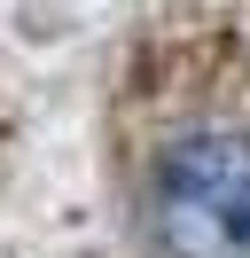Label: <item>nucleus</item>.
I'll return each mask as SVG.
<instances>
[{
    "label": "nucleus",
    "mask_w": 250,
    "mask_h": 258,
    "mask_svg": "<svg viewBox=\"0 0 250 258\" xmlns=\"http://www.w3.org/2000/svg\"><path fill=\"white\" fill-rule=\"evenodd\" d=\"M141 227L156 258H250V133L188 125L141 180Z\"/></svg>",
    "instance_id": "obj_1"
}]
</instances>
